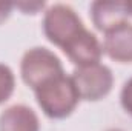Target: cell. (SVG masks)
Here are the masks:
<instances>
[{
  "label": "cell",
  "instance_id": "obj_1",
  "mask_svg": "<svg viewBox=\"0 0 132 131\" xmlns=\"http://www.w3.org/2000/svg\"><path fill=\"white\" fill-rule=\"evenodd\" d=\"M37 102L43 113L54 119L66 117L77 106L80 96L72 77L62 74L35 90Z\"/></svg>",
  "mask_w": 132,
  "mask_h": 131
},
{
  "label": "cell",
  "instance_id": "obj_2",
  "mask_svg": "<svg viewBox=\"0 0 132 131\" xmlns=\"http://www.w3.org/2000/svg\"><path fill=\"white\" fill-rule=\"evenodd\" d=\"M22 77L34 91L46 82L65 74L60 59L46 48H32L22 59Z\"/></svg>",
  "mask_w": 132,
  "mask_h": 131
},
{
  "label": "cell",
  "instance_id": "obj_3",
  "mask_svg": "<svg viewBox=\"0 0 132 131\" xmlns=\"http://www.w3.org/2000/svg\"><path fill=\"white\" fill-rule=\"evenodd\" d=\"M43 30L46 37L62 49L85 30L77 12L68 5H54L45 12Z\"/></svg>",
  "mask_w": 132,
  "mask_h": 131
},
{
  "label": "cell",
  "instance_id": "obj_4",
  "mask_svg": "<svg viewBox=\"0 0 132 131\" xmlns=\"http://www.w3.org/2000/svg\"><path fill=\"white\" fill-rule=\"evenodd\" d=\"M71 77L74 80L80 99L86 100H98L104 97L111 91L114 83L112 71L100 62L86 66H78Z\"/></svg>",
  "mask_w": 132,
  "mask_h": 131
},
{
  "label": "cell",
  "instance_id": "obj_5",
  "mask_svg": "<svg viewBox=\"0 0 132 131\" xmlns=\"http://www.w3.org/2000/svg\"><path fill=\"white\" fill-rule=\"evenodd\" d=\"M63 51L74 63L78 66H86L98 63L103 54V46L100 45L97 37L85 28L74 40L66 45Z\"/></svg>",
  "mask_w": 132,
  "mask_h": 131
},
{
  "label": "cell",
  "instance_id": "obj_6",
  "mask_svg": "<svg viewBox=\"0 0 132 131\" xmlns=\"http://www.w3.org/2000/svg\"><path fill=\"white\" fill-rule=\"evenodd\" d=\"M91 14L94 25L100 31L108 33L109 30L128 22V2H94L91 5Z\"/></svg>",
  "mask_w": 132,
  "mask_h": 131
},
{
  "label": "cell",
  "instance_id": "obj_7",
  "mask_svg": "<svg viewBox=\"0 0 132 131\" xmlns=\"http://www.w3.org/2000/svg\"><path fill=\"white\" fill-rule=\"evenodd\" d=\"M103 51L117 62H132V25L129 22L104 33Z\"/></svg>",
  "mask_w": 132,
  "mask_h": 131
},
{
  "label": "cell",
  "instance_id": "obj_8",
  "mask_svg": "<svg viewBox=\"0 0 132 131\" xmlns=\"http://www.w3.org/2000/svg\"><path fill=\"white\" fill-rule=\"evenodd\" d=\"M38 117L25 105H12L0 116V131H38Z\"/></svg>",
  "mask_w": 132,
  "mask_h": 131
},
{
  "label": "cell",
  "instance_id": "obj_9",
  "mask_svg": "<svg viewBox=\"0 0 132 131\" xmlns=\"http://www.w3.org/2000/svg\"><path fill=\"white\" fill-rule=\"evenodd\" d=\"M15 79L11 71V68L0 63V103L5 102L14 91Z\"/></svg>",
  "mask_w": 132,
  "mask_h": 131
},
{
  "label": "cell",
  "instance_id": "obj_10",
  "mask_svg": "<svg viewBox=\"0 0 132 131\" xmlns=\"http://www.w3.org/2000/svg\"><path fill=\"white\" fill-rule=\"evenodd\" d=\"M121 105L132 116V79H129L121 90Z\"/></svg>",
  "mask_w": 132,
  "mask_h": 131
},
{
  "label": "cell",
  "instance_id": "obj_11",
  "mask_svg": "<svg viewBox=\"0 0 132 131\" xmlns=\"http://www.w3.org/2000/svg\"><path fill=\"white\" fill-rule=\"evenodd\" d=\"M12 3H9V2H0V23L9 16V12H11V9H12Z\"/></svg>",
  "mask_w": 132,
  "mask_h": 131
},
{
  "label": "cell",
  "instance_id": "obj_12",
  "mask_svg": "<svg viewBox=\"0 0 132 131\" xmlns=\"http://www.w3.org/2000/svg\"><path fill=\"white\" fill-rule=\"evenodd\" d=\"M17 6H20V8H26L25 3H20V5H17ZM40 6H43V3H34V5H29V9H31V8H35V9H37V8H40Z\"/></svg>",
  "mask_w": 132,
  "mask_h": 131
},
{
  "label": "cell",
  "instance_id": "obj_13",
  "mask_svg": "<svg viewBox=\"0 0 132 131\" xmlns=\"http://www.w3.org/2000/svg\"><path fill=\"white\" fill-rule=\"evenodd\" d=\"M128 9H129V16H132V2H128Z\"/></svg>",
  "mask_w": 132,
  "mask_h": 131
},
{
  "label": "cell",
  "instance_id": "obj_14",
  "mask_svg": "<svg viewBox=\"0 0 132 131\" xmlns=\"http://www.w3.org/2000/svg\"><path fill=\"white\" fill-rule=\"evenodd\" d=\"M109 131H121V130H109Z\"/></svg>",
  "mask_w": 132,
  "mask_h": 131
}]
</instances>
